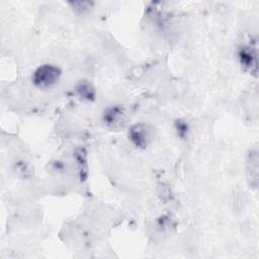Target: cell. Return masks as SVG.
Wrapping results in <instances>:
<instances>
[{"instance_id":"6da1fadb","label":"cell","mask_w":259,"mask_h":259,"mask_svg":"<svg viewBox=\"0 0 259 259\" xmlns=\"http://www.w3.org/2000/svg\"><path fill=\"white\" fill-rule=\"evenodd\" d=\"M62 71L53 64H44L37 67L32 74L33 85L40 89L47 90L53 88L60 81Z\"/></svg>"},{"instance_id":"7a4b0ae2","label":"cell","mask_w":259,"mask_h":259,"mask_svg":"<svg viewBox=\"0 0 259 259\" xmlns=\"http://www.w3.org/2000/svg\"><path fill=\"white\" fill-rule=\"evenodd\" d=\"M127 137L137 149L145 150L153 142L154 128L149 123L138 122L128 128Z\"/></svg>"},{"instance_id":"5b68a950","label":"cell","mask_w":259,"mask_h":259,"mask_svg":"<svg viewBox=\"0 0 259 259\" xmlns=\"http://www.w3.org/2000/svg\"><path fill=\"white\" fill-rule=\"evenodd\" d=\"M247 175L251 186L254 188L258 185V152L251 150L247 160Z\"/></svg>"},{"instance_id":"277c9868","label":"cell","mask_w":259,"mask_h":259,"mask_svg":"<svg viewBox=\"0 0 259 259\" xmlns=\"http://www.w3.org/2000/svg\"><path fill=\"white\" fill-rule=\"evenodd\" d=\"M238 59L239 63L242 66V68L253 74L254 76H257V52L256 48L250 45L242 46L239 48L238 51Z\"/></svg>"},{"instance_id":"3957f363","label":"cell","mask_w":259,"mask_h":259,"mask_svg":"<svg viewBox=\"0 0 259 259\" xmlns=\"http://www.w3.org/2000/svg\"><path fill=\"white\" fill-rule=\"evenodd\" d=\"M104 124L111 130H119L123 127L127 119V113L122 106L112 105L107 107L102 115Z\"/></svg>"}]
</instances>
